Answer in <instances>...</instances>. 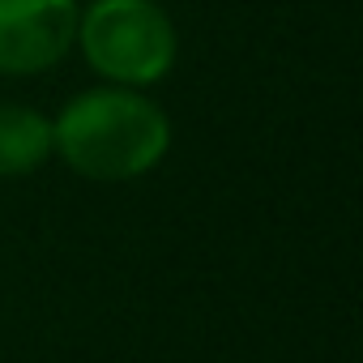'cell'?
Segmentation results:
<instances>
[{
	"label": "cell",
	"instance_id": "1",
	"mask_svg": "<svg viewBox=\"0 0 363 363\" xmlns=\"http://www.w3.org/2000/svg\"><path fill=\"white\" fill-rule=\"evenodd\" d=\"M171 150V120L128 86H94L73 94L52 120V154L82 179L128 184L150 175Z\"/></svg>",
	"mask_w": 363,
	"mask_h": 363
},
{
	"label": "cell",
	"instance_id": "2",
	"mask_svg": "<svg viewBox=\"0 0 363 363\" xmlns=\"http://www.w3.org/2000/svg\"><path fill=\"white\" fill-rule=\"evenodd\" d=\"M73 48L103 86H158L179 56V35L158 0H90L77 13Z\"/></svg>",
	"mask_w": 363,
	"mask_h": 363
},
{
	"label": "cell",
	"instance_id": "3",
	"mask_svg": "<svg viewBox=\"0 0 363 363\" xmlns=\"http://www.w3.org/2000/svg\"><path fill=\"white\" fill-rule=\"evenodd\" d=\"M82 0H0V77H39L77 39Z\"/></svg>",
	"mask_w": 363,
	"mask_h": 363
},
{
	"label": "cell",
	"instance_id": "4",
	"mask_svg": "<svg viewBox=\"0 0 363 363\" xmlns=\"http://www.w3.org/2000/svg\"><path fill=\"white\" fill-rule=\"evenodd\" d=\"M52 158V116L26 103H0V179L35 175Z\"/></svg>",
	"mask_w": 363,
	"mask_h": 363
}]
</instances>
